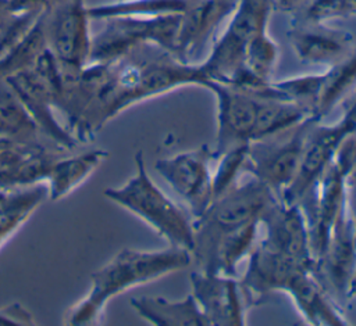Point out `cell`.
Listing matches in <instances>:
<instances>
[{
  "label": "cell",
  "instance_id": "1",
  "mask_svg": "<svg viewBox=\"0 0 356 326\" xmlns=\"http://www.w3.org/2000/svg\"><path fill=\"white\" fill-rule=\"evenodd\" d=\"M207 82L202 62L143 43L117 60L89 62L71 82L60 111L79 143L90 141L111 119L129 107L184 86Z\"/></svg>",
  "mask_w": 356,
  "mask_h": 326
},
{
  "label": "cell",
  "instance_id": "2",
  "mask_svg": "<svg viewBox=\"0 0 356 326\" xmlns=\"http://www.w3.org/2000/svg\"><path fill=\"white\" fill-rule=\"evenodd\" d=\"M191 262V251L182 247L122 248L92 273L88 293L65 312L64 323L71 326L99 325L108 301L115 295L178 272Z\"/></svg>",
  "mask_w": 356,
  "mask_h": 326
},
{
  "label": "cell",
  "instance_id": "3",
  "mask_svg": "<svg viewBox=\"0 0 356 326\" xmlns=\"http://www.w3.org/2000/svg\"><path fill=\"white\" fill-rule=\"evenodd\" d=\"M134 160L135 173L124 185L104 189V197L142 219L170 246L191 251L193 219L153 182L147 173L143 153L138 151Z\"/></svg>",
  "mask_w": 356,
  "mask_h": 326
},
{
  "label": "cell",
  "instance_id": "4",
  "mask_svg": "<svg viewBox=\"0 0 356 326\" xmlns=\"http://www.w3.org/2000/svg\"><path fill=\"white\" fill-rule=\"evenodd\" d=\"M275 198L273 191L253 176L214 198L209 208L193 219L192 259L203 254L220 236L260 222L263 212Z\"/></svg>",
  "mask_w": 356,
  "mask_h": 326
},
{
  "label": "cell",
  "instance_id": "5",
  "mask_svg": "<svg viewBox=\"0 0 356 326\" xmlns=\"http://www.w3.org/2000/svg\"><path fill=\"white\" fill-rule=\"evenodd\" d=\"M103 21V29L92 36L89 62L117 60L143 43L157 44L177 55L181 12L120 15Z\"/></svg>",
  "mask_w": 356,
  "mask_h": 326
},
{
  "label": "cell",
  "instance_id": "6",
  "mask_svg": "<svg viewBox=\"0 0 356 326\" xmlns=\"http://www.w3.org/2000/svg\"><path fill=\"white\" fill-rule=\"evenodd\" d=\"M274 0H238L224 32L202 62L210 80L234 82L245 67V47L250 39L267 32Z\"/></svg>",
  "mask_w": 356,
  "mask_h": 326
},
{
  "label": "cell",
  "instance_id": "7",
  "mask_svg": "<svg viewBox=\"0 0 356 326\" xmlns=\"http://www.w3.org/2000/svg\"><path fill=\"white\" fill-rule=\"evenodd\" d=\"M313 119L316 118H309L277 136L248 144L245 173L266 185L277 198L282 197L296 175L306 132Z\"/></svg>",
  "mask_w": 356,
  "mask_h": 326
},
{
  "label": "cell",
  "instance_id": "8",
  "mask_svg": "<svg viewBox=\"0 0 356 326\" xmlns=\"http://www.w3.org/2000/svg\"><path fill=\"white\" fill-rule=\"evenodd\" d=\"M89 22L85 0H60L43 12L47 49L68 74L76 75L89 64Z\"/></svg>",
  "mask_w": 356,
  "mask_h": 326
},
{
  "label": "cell",
  "instance_id": "9",
  "mask_svg": "<svg viewBox=\"0 0 356 326\" xmlns=\"http://www.w3.org/2000/svg\"><path fill=\"white\" fill-rule=\"evenodd\" d=\"M350 133H353V122L348 110L341 119L332 123L313 119L306 132L296 175L280 200L300 204L312 193L324 171L334 161L339 146Z\"/></svg>",
  "mask_w": 356,
  "mask_h": 326
},
{
  "label": "cell",
  "instance_id": "10",
  "mask_svg": "<svg viewBox=\"0 0 356 326\" xmlns=\"http://www.w3.org/2000/svg\"><path fill=\"white\" fill-rule=\"evenodd\" d=\"M216 153L207 144L157 160L156 171L185 201L192 218L200 216L213 201L211 162Z\"/></svg>",
  "mask_w": 356,
  "mask_h": 326
},
{
  "label": "cell",
  "instance_id": "11",
  "mask_svg": "<svg viewBox=\"0 0 356 326\" xmlns=\"http://www.w3.org/2000/svg\"><path fill=\"white\" fill-rule=\"evenodd\" d=\"M313 273L338 304L350 298L356 273V234L348 204L337 216Z\"/></svg>",
  "mask_w": 356,
  "mask_h": 326
},
{
  "label": "cell",
  "instance_id": "12",
  "mask_svg": "<svg viewBox=\"0 0 356 326\" xmlns=\"http://www.w3.org/2000/svg\"><path fill=\"white\" fill-rule=\"evenodd\" d=\"M189 279L191 294L197 302L207 326L246 323V312L253 302L238 277L196 269Z\"/></svg>",
  "mask_w": 356,
  "mask_h": 326
},
{
  "label": "cell",
  "instance_id": "13",
  "mask_svg": "<svg viewBox=\"0 0 356 326\" xmlns=\"http://www.w3.org/2000/svg\"><path fill=\"white\" fill-rule=\"evenodd\" d=\"M216 98L217 141L216 158L221 153L252 141L260 96L217 80L203 85Z\"/></svg>",
  "mask_w": 356,
  "mask_h": 326
},
{
  "label": "cell",
  "instance_id": "14",
  "mask_svg": "<svg viewBox=\"0 0 356 326\" xmlns=\"http://www.w3.org/2000/svg\"><path fill=\"white\" fill-rule=\"evenodd\" d=\"M260 225L264 228V237L259 241L263 247L307 268H314L309 225L299 204L275 198L263 212Z\"/></svg>",
  "mask_w": 356,
  "mask_h": 326
},
{
  "label": "cell",
  "instance_id": "15",
  "mask_svg": "<svg viewBox=\"0 0 356 326\" xmlns=\"http://www.w3.org/2000/svg\"><path fill=\"white\" fill-rule=\"evenodd\" d=\"M7 83L17 93L35 123L40 136H46L58 150L68 153L81 143L56 117V105L50 90L33 67L8 76Z\"/></svg>",
  "mask_w": 356,
  "mask_h": 326
},
{
  "label": "cell",
  "instance_id": "16",
  "mask_svg": "<svg viewBox=\"0 0 356 326\" xmlns=\"http://www.w3.org/2000/svg\"><path fill=\"white\" fill-rule=\"evenodd\" d=\"M288 37L302 62L327 68L345 60L356 49L352 33L320 22L295 19Z\"/></svg>",
  "mask_w": 356,
  "mask_h": 326
},
{
  "label": "cell",
  "instance_id": "17",
  "mask_svg": "<svg viewBox=\"0 0 356 326\" xmlns=\"http://www.w3.org/2000/svg\"><path fill=\"white\" fill-rule=\"evenodd\" d=\"M238 0H186L181 12L177 39V55L189 61L199 51L214 29L231 17Z\"/></svg>",
  "mask_w": 356,
  "mask_h": 326
},
{
  "label": "cell",
  "instance_id": "18",
  "mask_svg": "<svg viewBox=\"0 0 356 326\" xmlns=\"http://www.w3.org/2000/svg\"><path fill=\"white\" fill-rule=\"evenodd\" d=\"M284 293L291 297L299 314L310 325H349L339 304L323 287L313 271H302L296 273Z\"/></svg>",
  "mask_w": 356,
  "mask_h": 326
},
{
  "label": "cell",
  "instance_id": "19",
  "mask_svg": "<svg viewBox=\"0 0 356 326\" xmlns=\"http://www.w3.org/2000/svg\"><path fill=\"white\" fill-rule=\"evenodd\" d=\"M108 153L103 148L82 151L76 155H58L46 180L47 197L58 201L81 186L107 158Z\"/></svg>",
  "mask_w": 356,
  "mask_h": 326
},
{
  "label": "cell",
  "instance_id": "20",
  "mask_svg": "<svg viewBox=\"0 0 356 326\" xmlns=\"http://www.w3.org/2000/svg\"><path fill=\"white\" fill-rule=\"evenodd\" d=\"M131 307L142 319L156 326H207L191 293L185 298L174 301L164 297H134Z\"/></svg>",
  "mask_w": 356,
  "mask_h": 326
},
{
  "label": "cell",
  "instance_id": "21",
  "mask_svg": "<svg viewBox=\"0 0 356 326\" xmlns=\"http://www.w3.org/2000/svg\"><path fill=\"white\" fill-rule=\"evenodd\" d=\"M39 128L33 118L7 83V80L0 79V140L36 146L39 141Z\"/></svg>",
  "mask_w": 356,
  "mask_h": 326
},
{
  "label": "cell",
  "instance_id": "22",
  "mask_svg": "<svg viewBox=\"0 0 356 326\" xmlns=\"http://www.w3.org/2000/svg\"><path fill=\"white\" fill-rule=\"evenodd\" d=\"M310 117L300 105L281 97H260L252 141L284 133Z\"/></svg>",
  "mask_w": 356,
  "mask_h": 326
},
{
  "label": "cell",
  "instance_id": "23",
  "mask_svg": "<svg viewBox=\"0 0 356 326\" xmlns=\"http://www.w3.org/2000/svg\"><path fill=\"white\" fill-rule=\"evenodd\" d=\"M356 86V49L345 60L323 72L314 117L320 121L330 114Z\"/></svg>",
  "mask_w": 356,
  "mask_h": 326
},
{
  "label": "cell",
  "instance_id": "24",
  "mask_svg": "<svg viewBox=\"0 0 356 326\" xmlns=\"http://www.w3.org/2000/svg\"><path fill=\"white\" fill-rule=\"evenodd\" d=\"M46 197V183L14 189L8 203L0 208V248L21 229Z\"/></svg>",
  "mask_w": 356,
  "mask_h": 326
},
{
  "label": "cell",
  "instance_id": "25",
  "mask_svg": "<svg viewBox=\"0 0 356 326\" xmlns=\"http://www.w3.org/2000/svg\"><path fill=\"white\" fill-rule=\"evenodd\" d=\"M47 49L44 31H43V14L38 18L29 32L6 54L0 57V79L28 69L35 64L39 55Z\"/></svg>",
  "mask_w": 356,
  "mask_h": 326
},
{
  "label": "cell",
  "instance_id": "26",
  "mask_svg": "<svg viewBox=\"0 0 356 326\" xmlns=\"http://www.w3.org/2000/svg\"><path fill=\"white\" fill-rule=\"evenodd\" d=\"M186 0H121L88 7L90 19H106L120 15H160L182 12Z\"/></svg>",
  "mask_w": 356,
  "mask_h": 326
},
{
  "label": "cell",
  "instance_id": "27",
  "mask_svg": "<svg viewBox=\"0 0 356 326\" xmlns=\"http://www.w3.org/2000/svg\"><path fill=\"white\" fill-rule=\"evenodd\" d=\"M278 61V46L263 32L250 39L245 47V67L256 78L270 82L273 71Z\"/></svg>",
  "mask_w": 356,
  "mask_h": 326
},
{
  "label": "cell",
  "instance_id": "28",
  "mask_svg": "<svg viewBox=\"0 0 356 326\" xmlns=\"http://www.w3.org/2000/svg\"><path fill=\"white\" fill-rule=\"evenodd\" d=\"M248 144L229 148L217 155L218 164L213 172V200L239 183L241 176L245 173Z\"/></svg>",
  "mask_w": 356,
  "mask_h": 326
},
{
  "label": "cell",
  "instance_id": "29",
  "mask_svg": "<svg viewBox=\"0 0 356 326\" xmlns=\"http://www.w3.org/2000/svg\"><path fill=\"white\" fill-rule=\"evenodd\" d=\"M42 14L14 12L6 0H0V57L29 32Z\"/></svg>",
  "mask_w": 356,
  "mask_h": 326
},
{
  "label": "cell",
  "instance_id": "30",
  "mask_svg": "<svg viewBox=\"0 0 356 326\" xmlns=\"http://www.w3.org/2000/svg\"><path fill=\"white\" fill-rule=\"evenodd\" d=\"M334 162L346 179V186L356 185V133H350L339 146Z\"/></svg>",
  "mask_w": 356,
  "mask_h": 326
},
{
  "label": "cell",
  "instance_id": "31",
  "mask_svg": "<svg viewBox=\"0 0 356 326\" xmlns=\"http://www.w3.org/2000/svg\"><path fill=\"white\" fill-rule=\"evenodd\" d=\"M0 323L13 325H35L33 314L19 302H11L0 307Z\"/></svg>",
  "mask_w": 356,
  "mask_h": 326
},
{
  "label": "cell",
  "instance_id": "32",
  "mask_svg": "<svg viewBox=\"0 0 356 326\" xmlns=\"http://www.w3.org/2000/svg\"><path fill=\"white\" fill-rule=\"evenodd\" d=\"M8 8L14 12L42 14L60 0H6Z\"/></svg>",
  "mask_w": 356,
  "mask_h": 326
},
{
  "label": "cell",
  "instance_id": "33",
  "mask_svg": "<svg viewBox=\"0 0 356 326\" xmlns=\"http://www.w3.org/2000/svg\"><path fill=\"white\" fill-rule=\"evenodd\" d=\"M312 0H274V6L284 11H293L299 12L306 4H309Z\"/></svg>",
  "mask_w": 356,
  "mask_h": 326
},
{
  "label": "cell",
  "instance_id": "34",
  "mask_svg": "<svg viewBox=\"0 0 356 326\" xmlns=\"http://www.w3.org/2000/svg\"><path fill=\"white\" fill-rule=\"evenodd\" d=\"M348 208L349 214L355 226V234H356V185L348 186Z\"/></svg>",
  "mask_w": 356,
  "mask_h": 326
},
{
  "label": "cell",
  "instance_id": "35",
  "mask_svg": "<svg viewBox=\"0 0 356 326\" xmlns=\"http://www.w3.org/2000/svg\"><path fill=\"white\" fill-rule=\"evenodd\" d=\"M348 112L352 118V122H353V133H356V98L352 101V104L348 105Z\"/></svg>",
  "mask_w": 356,
  "mask_h": 326
}]
</instances>
